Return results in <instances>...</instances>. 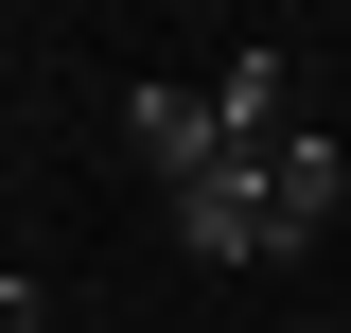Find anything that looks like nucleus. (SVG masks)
<instances>
[{
	"label": "nucleus",
	"mask_w": 351,
	"mask_h": 333,
	"mask_svg": "<svg viewBox=\"0 0 351 333\" xmlns=\"http://www.w3.org/2000/svg\"><path fill=\"white\" fill-rule=\"evenodd\" d=\"M334 210H351V158L316 123H281V140H228L211 175H176V246L193 263H299V246H334Z\"/></svg>",
	"instance_id": "obj_1"
},
{
	"label": "nucleus",
	"mask_w": 351,
	"mask_h": 333,
	"mask_svg": "<svg viewBox=\"0 0 351 333\" xmlns=\"http://www.w3.org/2000/svg\"><path fill=\"white\" fill-rule=\"evenodd\" d=\"M123 158L158 175V193H176V175H211V158H228V140H211V88H141V106H123Z\"/></svg>",
	"instance_id": "obj_2"
},
{
	"label": "nucleus",
	"mask_w": 351,
	"mask_h": 333,
	"mask_svg": "<svg viewBox=\"0 0 351 333\" xmlns=\"http://www.w3.org/2000/svg\"><path fill=\"white\" fill-rule=\"evenodd\" d=\"M211 88V140H281L299 123V71H281V53H228V71H193Z\"/></svg>",
	"instance_id": "obj_3"
},
{
	"label": "nucleus",
	"mask_w": 351,
	"mask_h": 333,
	"mask_svg": "<svg viewBox=\"0 0 351 333\" xmlns=\"http://www.w3.org/2000/svg\"><path fill=\"white\" fill-rule=\"evenodd\" d=\"M0 333H53V298H36V281H0Z\"/></svg>",
	"instance_id": "obj_4"
}]
</instances>
